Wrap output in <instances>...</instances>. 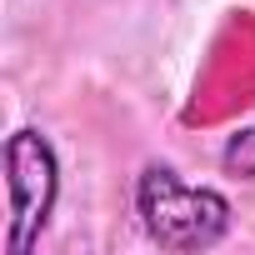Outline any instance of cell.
<instances>
[{
  "label": "cell",
  "instance_id": "cell-1",
  "mask_svg": "<svg viewBox=\"0 0 255 255\" xmlns=\"http://www.w3.org/2000/svg\"><path fill=\"white\" fill-rule=\"evenodd\" d=\"M135 215H140L145 235L175 255L215 250L235 225V210L215 185H190L165 160H150L135 175Z\"/></svg>",
  "mask_w": 255,
  "mask_h": 255
},
{
  "label": "cell",
  "instance_id": "cell-2",
  "mask_svg": "<svg viewBox=\"0 0 255 255\" xmlns=\"http://www.w3.org/2000/svg\"><path fill=\"white\" fill-rule=\"evenodd\" d=\"M5 195H10V235H5V250L10 255H30L55 215V200H60V155L50 145L45 130L35 125H20V130L5 135Z\"/></svg>",
  "mask_w": 255,
  "mask_h": 255
},
{
  "label": "cell",
  "instance_id": "cell-3",
  "mask_svg": "<svg viewBox=\"0 0 255 255\" xmlns=\"http://www.w3.org/2000/svg\"><path fill=\"white\" fill-rule=\"evenodd\" d=\"M220 170L235 175V180H255V120L240 125V130L225 140V150H220Z\"/></svg>",
  "mask_w": 255,
  "mask_h": 255
}]
</instances>
